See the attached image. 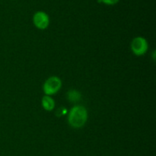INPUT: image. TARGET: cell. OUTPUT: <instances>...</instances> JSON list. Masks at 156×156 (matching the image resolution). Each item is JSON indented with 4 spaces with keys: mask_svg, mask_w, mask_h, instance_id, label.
I'll return each instance as SVG.
<instances>
[{
    "mask_svg": "<svg viewBox=\"0 0 156 156\" xmlns=\"http://www.w3.org/2000/svg\"><path fill=\"white\" fill-rule=\"evenodd\" d=\"M88 119V112L85 107L76 105L69 111L68 116V121L70 126L73 128L82 127L85 124Z\"/></svg>",
    "mask_w": 156,
    "mask_h": 156,
    "instance_id": "6da1fadb",
    "label": "cell"
},
{
    "mask_svg": "<svg viewBox=\"0 0 156 156\" xmlns=\"http://www.w3.org/2000/svg\"><path fill=\"white\" fill-rule=\"evenodd\" d=\"M62 86V82L60 79L56 76H52L49 78L44 85V91L46 95H52L59 91Z\"/></svg>",
    "mask_w": 156,
    "mask_h": 156,
    "instance_id": "7a4b0ae2",
    "label": "cell"
},
{
    "mask_svg": "<svg viewBox=\"0 0 156 156\" xmlns=\"http://www.w3.org/2000/svg\"><path fill=\"white\" fill-rule=\"evenodd\" d=\"M131 50L136 56H143L148 50V42L144 37H137L131 43Z\"/></svg>",
    "mask_w": 156,
    "mask_h": 156,
    "instance_id": "3957f363",
    "label": "cell"
},
{
    "mask_svg": "<svg viewBox=\"0 0 156 156\" xmlns=\"http://www.w3.org/2000/svg\"><path fill=\"white\" fill-rule=\"evenodd\" d=\"M33 22L34 25L41 30L47 28L50 24V18L46 12L39 11L34 15Z\"/></svg>",
    "mask_w": 156,
    "mask_h": 156,
    "instance_id": "277c9868",
    "label": "cell"
},
{
    "mask_svg": "<svg viewBox=\"0 0 156 156\" xmlns=\"http://www.w3.org/2000/svg\"><path fill=\"white\" fill-rule=\"evenodd\" d=\"M42 106L44 110L47 111H51L54 109L55 101L50 96L45 95L42 98Z\"/></svg>",
    "mask_w": 156,
    "mask_h": 156,
    "instance_id": "5b68a950",
    "label": "cell"
},
{
    "mask_svg": "<svg viewBox=\"0 0 156 156\" xmlns=\"http://www.w3.org/2000/svg\"><path fill=\"white\" fill-rule=\"evenodd\" d=\"M67 98L71 102H77L81 99V94L76 90H69L67 93Z\"/></svg>",
    "mask_w": 156,
    "mask_h": 156,
    "instance_id": "8992f818",
    "label": "cell"
},
{
    "mask_svg": "<svg viewBox=\"0 0 156 156\" xmlns=\"http://www.w3.org/2000/svg\"><path fill=\"white\" fill-rule=\"evenodd\" d=\"M119 1L120 0H98V2L104 3L108 5H114L118 3Z\"/></svg>",
    "mask_w": 156,
    "mask_h": 156,
    "instance_id": "52a82bcc",
    "label": "cell"
}]
</instances>
